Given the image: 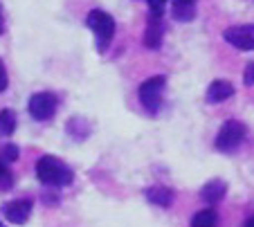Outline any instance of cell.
<instances>
[{
	"label": "cell",
	"mask_w": 254,
	"mask_h": 227,
	"mask_svg": "<svg viewBox=\"0 0 254 227\" xmlns=\"http://www.w3.org/2000/svg\"><path fill=\"white\" fill-rule=\"evenodd\" d=\"M36 178H39L41 184H45L50 189H61L70 187L74 182V171L54 155H41L36 160Z\"/></svg>",
	"instance_id": "1"
},
{
	"label": "cell",
	"mask_w": 254,
	"mask_h": 227,
	"mask_svg": "<svg viewBox=\"0 0 254 227\" xmlns=\"http://www.w3.org/2000/svg\"><path fill=\"white\" fill-rule=\"evenodd\" d=\"M223 39L236 50H254V25H234L223 32Z\"/></svg>",
	"instance_id": "6"
},
{
	"label": "cell",
	"mask_w": 254,
	"mask_h": 227,
	"mask_svg": "<svg viewBox=\"0 0 254 227\" xmlns=\"http://www.w3.org/2000/svg\"><path fill=\"white\" fill-rule=\"evenodd\" d=\"M245 124L236 119H227L225 124L221 126V131L216 135V149L221 151V153H232V151L239 149V144L245 140Z\"/></svg>",
	"instance_id": "5"
},
{
	"label": "cell",
	"mask_w": 254,
	"mask_h": 227,
	"mask_svg": "<svg viewBox=\"0 0 254 227\" xmlns=\"http://www.w3.org/2000/svg\"><path fill=\"white\" fill-rule=\"evenodd\" d=\"M191 227H218V214L214 209H200L193 214Z\"/></svg>",
	"instance_id": "14"
},
{
	"label": "cell",
	"mask_w": 254,
	"mask_h": 227,
	"mask_svg": "<svg viewBox=\"0 0 254 227\" xmlns=\"http://www.w3.org/2000/svg\"><path fill=\"white\" fill-rule=\"evenodd\" d=\"M0 227H5V225H2V221H0Z\"/></svg>",
	"instance_id": "24"
},
{
	"label": "cell",
	"mask_w": 254,
	"mask_h": 227,
	"mask_svg": "<svg viewBox=\"0 0 254 227\" xmlns=\"http://www.w3.org/2000/svg\"><path fill=\"white\" fill-rule=\"evenodd\" d=\"M32 207H34V203L29 198H16L2 205V216L9 223H14V225H23V223H27Z\"/></svg>",
	"instance_id": "7"
},
{
	"label": "cell",
	"mask_w": 254,
	"mask_h": 227,
	"mask_svg": "<svg viewBox=\"0 0 254 227\" xmlns=\"http://www.w3.org/2000/svg\"><path fill=\"white\" fill-rule=\"evenodd\" d=\"M164 16H151L149 14V23L144 29V48L149 50H160L162 48V39H164Z\"/></svg>",
	"instance_id": "8"
},
{
	"label": "cell",
	"mask_w": 254,
	"mask_h": 227,
	"mask_svg": "<svg viewBox=\"0 0 254 227\" xmlns=\"http://www.w3.org/2000/svg\"><path fill=\"white\" fill-rule=\"evenodd\" d=\"M65 131L74 142H83L88 135H90L92 124L88 119H83V117H72V119L65 124Z\"/></svg>",
	"instance_id": "13"
},
{
	"label": "cell",
	"mask_w": 254,
	"mask_h": 227,
	"mask_svg": "<svg viewBox=\"0 0 254 227\" xmlns=\"http://www.w3.org/2000/svg\"><path fill=\"white\" fill-rule=\"evenodd\" d=\"M225 193H227V182L216 178V180H209V182L200 189V198L209 205H218L225 198Z\"/></svg>",
	"instance_id": "12"
},
{
	"label": "cell",
	"mask_w": 254,
	"mask_h": 227,
	"mask_svg": "<svg viewBox=\"0 0 254 227\" xmlns=\"http://www.w3.org/2000/svg\"><path fill=\"white\" fill-rule=\"evenodd\" d=\"M16 131V113L5 108L0 111V137H9Z\"/></svg>",
	"instance_id": "15"
},
{
	"label": "cell",
	"mask_w": 254,
	"mask_h": 227,
	"mask_svg": "<svg viewBox=\"0 0 254 227\" xmlns=\"http://www.w3.org/2000/svg\"><path fill=\"white\" fill-rule=\"evenodd\" d=\"M57 108H59V97L50 90L34 92V95L29 97V104H27L29 115H32V119H36V121L52 119Z\"/></svg>",
	"instance_id": "4"
},
{
	"label": "cell",
	"mask_w": 254,
	"mask_h": 227,
	"mask_svg": "<svg viewBox=\"0 0 254 227\" xmlns=\"http://www.w3.org/2000/svg\"><path fill=\"white\" fill-rule=\"evenodd\" d=\"M243 227H254V216L252 218H248V221H245V225Z\"/></svg>",
	"instance_id": "23"
},
{
	"label": "cell",
	"mask_w": 254,
	"mask_h": 227,
	"mask_svg": "<svg viewBox=\"0 0 254 227\" xmlns=\"http://www.w3.org/2000/svg\"><path fill=\"white\" fill-rule=\"evenodd\" d=\"M7 86H9V77H7L5 63H2V58H0V92H5Z\"/></svg>",
	"instance_id": "19"
},
{
	"label": "cell",
	"mask_w": 254,
	"mask_h": 227,
	"mask_svg": "<svg viewBox=\"0 0 254 227\" xmlns=\"http://www.w3.org/2000/svg\"><path fill=\"white\" fill-rule=\"evenodd\" d=\"M43 200H45V205H50V207L59 205V196H57V193H43Z\"/></svg>",
	"instance_id": "21"
},
{
	"label": "cell",
	"mask_w": 254,
	"mask_h": 227,
	"mask_svg": "<svg viewBox=\"0 0 254 227\" xmlns=\"http://www.w3.org/2000/svg\"><path fill=\"white\" fill-rule=\"evenodd\" d=\"M5 32V18H2V11H0V34Z\"/></svg>",
	"instance_id": "22"
},
{
	"label": "cell",
	"mask_w": 254,
	"mask_h": 227,
	"mask_svg": "<svg viewBox=\"0 0 254 227\" xmlns=\"http://www.w3.org/2000/svg\"><path fill=\"white\" fill-rule=\"evenodd\" d=\"M243 81H245V86H254V61L248 63L245 74H243Z\"/></svg>",
	"instance_id": "20"
},
{
	"label": "cell",
	"mask_w": 254,
	"mask_h": 227,
	"mask_svg": "<svg viewBox=\"0 0 254 227\" xmlns=\"http://www.w3.org/2000/svg\"><path fill=\"white\" fill-rule=\"evenodd\" d=\"M11 187H14V175L9 171V165L0 160V191H9Z\"/></svg>",
	"instance_id": "16"
},
{
	"label": "cell",
	"mask_w": 254,
	"mask_h": 227,
	"mask_svg": "<svg viewBox=\"0 0 254 227\" xmlns=\"http://www.w3.org/2000/svg\"><path fill=\"white\" fill-rule=\"evenodd\" d=\"M144 198L149 200V203L158 205V207L162 209H169L173 205V191L169 187H164V184H153V187H146L144 189Z\"/></svg>",
	"instance_id": "9"
},
{
	"label": "cell",
	"mask_w": 254,
	"mask_h": 227,
	"mask_svg": "<svg viewBox=\"0 0 254 227\" xmlns=\"http://www.w3.org/2000/svg\"><path fill=\"white\" fill-rule=\"evenodd\" d=\"M18 146L11 144V142H7V144H0V160H5L7 165H11V162H16L18 160Z\"/></svg>",
	"instance_id": "17"
},
{
	"label": "cell",
	"mask_w": 254,
	"mask_h": 227,
	"mask_svg": "<svg viewBox=\"0 0 254 227\" xmlns=\"http://www.w3.org/2000/svg\"><path fill=\"white\" fill-rule=\"evenodd\" d=\"M164 88H167V77H164V74H155V77L146 79V81L139 86V90H137L139 104H142L144 111L149 113V115H158L160 106H162Z\"/></svg>",
	"instance_id": "3"
},
{
	"label": "cell",
	"mask_w": 254,
	"mask_h": 227,
	"mask_svg": "<svg viewBox=\"0 0 254 227\" xmlns=\"http://www.w3.org/2000/svg\"><path fill=\"white\" fill-rule=\"evenodd\" d=\"M232 95H234V86H232L230 81L216 79V81H211L209 88H207L205 99H207L209 104H223V102H227Z\"/></svg>",
	"instance_id": "10"
},
{
	"label": "cell",
	"mask_w": 254,
	"mask_h": 227,
	"mask_svg": "<svg viewBox=\"0 0 254 227\" xmlns=\"http://www.w3.org/2000/svg\"><path fill=\"white\" fill-rule=\"evenodd\" d=\"M86 25L92 34H95L97 52L104 54L108 50V45H111L113 36H115V18L104 9H92L86 16Z\"/></svg>",
	"instance_id": "2"
},
{
	"label": "cell",
	"mask_w": 254,
	"mask_h": 227,
	"mask_svg": "<svg viewBox=\"0 0 254 227\" xmlns=\"http://www.w3.org/2000/svg\"><path fill=\"white\" fill-rule=\"evenodd\" d=\"M167 2L169 0H146V5H149V14L151 16H164Z\"/></svg>",
	"instance_id": "18"
},
{
	"label": "cell",
	"mask_w": 254,
	"mask_h": 227,
	"mask_svg": "<svg viewBox=\"0 0 254 227\" xmlns=\"http://www.w3.org/2000/svg\"><path fill=\"white\" fill-rule=\"evenodd\" d=\"M198 0H171V18L178 23H189L196 18Z\"/></svg>",
	"instance_id": "11"
}]
</instances>
